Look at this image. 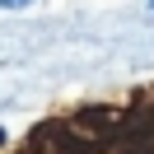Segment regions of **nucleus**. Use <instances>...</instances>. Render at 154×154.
<instances>
[{"label":"nucleus","mask_w":154,"mask_h":154,"mask_svg":"<svg viewBox=\"0 0 154 154\" xmlns=\"http://www.w3.org/2000/svg\"><path fill=\"white\" fill-rule=\"evenodd\" d=\"M149 14H154V5H149Z\"/></svg>","instance_id":"obj_1"}]
</instances>
